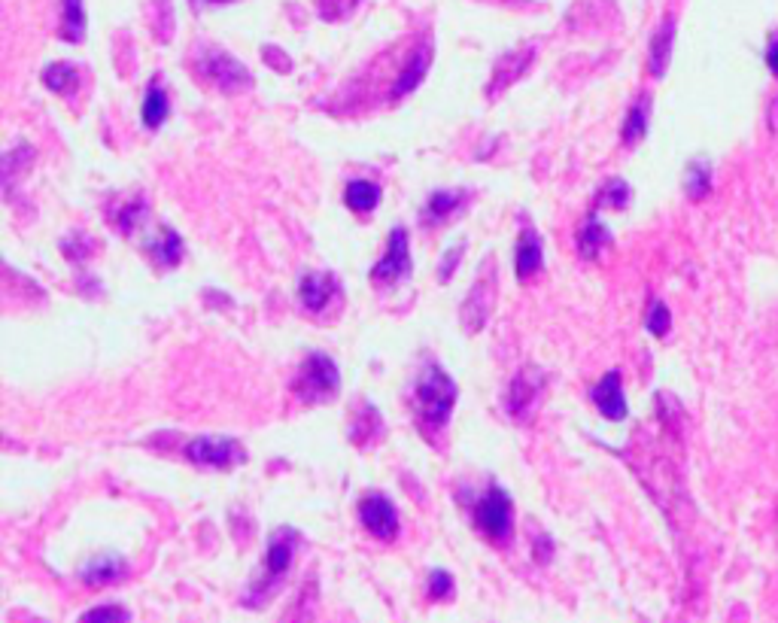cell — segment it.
<instances>
[{
    "label": "cell",
    "instance_id": "6da1fadb",
    "mask_svg": "<svg viewBox=\"0 0 778 623\" xmlns=\"http://www.w3.org/2000/svg\"><path fill=\"white\" fill-rule=\"evenodd\" d=\"M456 399H459L456 380L441 365L426 362L417 377V386H414V408H417V420L429 438H432V432H441L450 423Z\"/></svg>",
    "mask_w": 778,
    "mask_h": 623
},
{
    "label": "cell",
    "instance_id": "484cf974",
    "mask_svg": "<svg viewBox=\"0 0 778 623\" xmlns=\"http://www.w3.org/2000/svg\"><path fill=\"white\" fill-rule=\"evenodd\" d=\"M630 198H633L630 183L620 180V177H611V180L602 183V189H599V195H596V210H602V207L624 210V207L630 204Z\"/></svg>",
    "mask_w": 778,
    "mask_h": 623
},
{
    "label": "cell",
    "instance_id": "9c48e42d",
    "mask_svg": "<svg viewBox=\"0 0 778 623\" xmlns=\"http://www.w3.org/2000/svg\"><path fill=\"white\" fill-rule=\"evenodd\" d=\"M359 520L380 541H396V535H399V511H396L393 502H389V496H383V493L362 496Z\"/></svg>",
    "mask_w": 778,
    "mask_h": 623
},
{
    "label": "cell",
    "instance_id": "ac0fdd59",
    "mask_svg": "<svg viewBox=\"0 0 778 623\" xmlns=\"http://www.w3.org/2000/svg\"><path fill=\"white\" fill-rule=\"evenodd\" d=\"M168 116H171V98H168V92L162 89L159 80H152L146 86V95H143V104H140V119L149 131H155V128L165 125Z\"/></svg>",
    "mask_w": 778,
    "mask_h": 623
},
{
    "label": "cell",
    "instance_id": "ffe728a7",
    "mask_svg": "<svg viewBox=\"0 0 778 623\" xmlns=\"http://www.w3.org/2000/svg\"><path fill=\"white\" fill-rule=\"evenodd\" d=\"M648 122H651V98L645 95V98H639V101L630 107V113H627V119H624V128H620V137H624V143H627V146H636L639 140H645Z\"/></svg>",
    "mask_w": 778,
    "mask_h": 623
},
{
    "label": "cell",
    "instance_id": "4fadbf2b",
    "mask_svg": "<svg viewBox=\"0 0 778 623\" xmlns=\"http://www.w3.org/2000/svg\"><path fill=\"white\" fill-rule=\"evenodd\" d=\"M143 247L162 268H177L183 262V238L168 225H162L159 231H152Z\"/></svg>",
    "mask_w": 778,
    "mask_h": 623
},
{
    "label": "cell",
    "instance_id": "277c9868",
    "mask_svg": "<svg viewBox=\"0 0 778 623\" xmlns=\"http://www.w3.org/2000/svg\"><path fill=\"white\" fill-rule=\"evenodd\" d=\"M472 520L478 526L481 535H487L490 541H505L511 535V526H514V502L511 496L502 490V487H490L475 511H472Z\"/></svg>",
    "mask_w": 778,
    "mask_h": 623
},
{
    "label": "cell",
    "instance_id": "cb8c5ba5",
    "mask_svg": "<svg viewBox=\"0 0 778 623\" xmlns=\"http://www.w3.org/2000/svg\"><path fill=\"white\" fill-rule=\"evenodd\" d=\"M76 83H80V73H76V67L67 61H55L49 67H43V86L55 95H70L76 89Z\"/></svg>",
    "mask_w": 778,
    "mask_h": 623
},
{
    "label": "cell",
    "instance_id": "603a6c76",
    "mask_svg": "<svg viewBox=\"0 0 778 623\" xmlns=\"http://www.w3.org/2000/svg\"><path fill=\"white\" fill-rule=\"evenodd\" d=\"M61 37L67 43H83L86 40V7L83 0H61Z\"/></svg>",
    "mask_w": 778,
    "mask_h": 623
},
{
    "label": "cell",
    "instance_id": "5b68a950",
    "mask_svg": "<svg viewBox=\"0 0 778 623\" xmlns=\"http://www.w3.org/2000/svg\"><path fill=\"white\" fill-rule=\"evenodd\" d=\"M198 70L210 86H216L222 92H244L253 86L250 70L235 55H228L222 49H204L198 58Z\"/></svg>",
    "mask_w": 778,
    "mask_h": 623
},
{
    "label": "cell",
    "instance_id": "8992f818",
    "mask_svg": "<svg viewBox=\"0 0 778 623\" xmlns=\"http://www.w3.org/2000/svg\"><path fill=\"white\" fill-rule=\"evenodd\" d=\"M186 459L204 465V469H235V465L247 462V450L235 438L204 435L186 444Z\"/></svg>",
    "mask_w": 778,
    "mask_h": 623
},
{
    "label": "cell",
    "instance_id": "f546056e",
    "mask_svg": "<svg viewBox=\"0 0 778 623\" xmlns=\"http://www.w3.org/2000/svg\"><path fill=\"white\" fill-rule=\"evenodd\" d=\"M462 250H465V241H462V244H453V247L444 253V262H441V268H438L441 283H450V277H453V271H456V265H459V259H462Z\"/></svg>",
    "mask_w": 778,
    "mask_h": 623
},
{
    "label": "cell",
    "instance_id": "44dd1931",
    "mask_svg": "<svg viewBox=\"0 0 778 623\" xmlns=\"http://www.w3.org/2000/svg\"><path fill=\"white\" fill-rule=\"evenodd\" d=\"M380 186L371 180H350L344 189V201L353 213H371L380 204Z\"/></svg>",
    "mask_w": 778,
    "mask_h": 623
},
{
    "label": "cell",
    "instance_id": "d4e9b609",
    "mask_svg": "<svg viewBox=\"0 0 778 623\" xmlns=\"http://www.w3.org/2000/svg\"><path fill=\"white\" fill-rule=\"evenodd\" d=\"M462 204H465V192H459V189H444V192L429 195L423 216H426V222H441V219L453 216Z\"/></svg>",
    "mask_w": 778,
    "mask_h": 623
},
{
    "label": "cell",
    "instance_id": "3957f363",
    "mask_svg": "<svg viewBox=\"0 0 778 623\" xmlns=\"http://www.w3.org/2000/svg\"><path fill=\"white\" fill-rule=\"evenodd\" d=\"M295 551H298V532L292 526H283L268 538L265 560H262L256 584H253V596H265L280 584V578L289 572V566L295 560Z\"/></svg>",
    "mask_w": 778,
    "mask_h": 623
},
{
    "label": "cell",
    "instance_id": "f1b7e54d",
    "mask_svg": "<svg viewBox=\"0 0 778 623\" xmlns=\"http://www.w3.org/2000/svg\"><path fill=\"white\" fill-rule=\"evenodd\" d=\"M131 611L122 605H95L83 614V620H128Z\"/></svg>",
    "mask_w": 778,
    "mask_h": 623
},
{
    "label": "cell",
    "instance_id": "8fae6325",
    "mask_svg": "<svg viewBox=\"0 0 778 623\" xmlns=\"http://www.w3.org/2000/svg\"><path fill=\"white\" fill-rule=\"evenodd\" d=\"M298 295H301V304L310 310V314H320V310L338 295V277L332 271H310V274L301 277Z\"/></svg>",
    "mask_w": 778,
    "mask_h": 623
},
{
    "label": "cell",
    "instance_id": "83f0119b",
    "mask_svg": "<svg viewBox=\"0 0 778 623\" xmlns=\"http://www.w3.org/2000/svg\"><path fill=\"white\" fill-rule=\"evenodd\" d=\"M426 587H429L432 599H447V596H453V575L447 569H432Z\"/></svg>",
    "mask_w": 778,
    "mask_h": 623
},
{
    "label": "cell",
    "instance_id": "d6986e66",
    "mask_svg": "<svg viewBox=\"0 0 778 623\" xmlns=\"http://www.w3.org/2000/svg\"><path fill=\"white\" fill-rule=\"evenodd\" d=\"M672 46H675V22L666 19L663 28L654 34L651 49H648V70H651L654 76H663V73H666V67H669V61H672Z\"/></svg>",
    "mask_w": 778,
    "mask_h": 623
},
{
    "label": "cell",
    "instance_id": "9a60e30c",
    "mask_svg": "<svg viewBox=\"0 0 778 623\" xmlns=\"http://www.w3.org/2000/svg\"><path fill=\"white\" fill-rule=\"evenodd\" d=\"M429 67H432V43L423 40L420 49L408 58L405 70L399 73L396 89H393V98H405V95H411V92L423 83V76L429 73Z\"/></svg>",
    "mask_w": 778,
    "mask_h": 623
},
{
    "label": "cell",
    "instance_id": "e0dca14e",
    "mask_svg": "<svg viewBox=\"0 0 778 623\" xmlns=\"http://www.w3.org/2000/svg\"><path fill=\"white\" fill-rule=\"evenodd\" d=\"M125 569H128V566H125V560H122L119 554H104V557L86 563L83 572H80V578H83L89 587H110V584H116V581L125 578Z\"/></svg>",
    "mask_w": 778,
    "mask_h": 623
},
{
    "label": "cell",
    "instance_id": "1f68e13d",
    "mask_svg": "<svg viewBox=\"0 0 778 623\" xmlns=\"http://www.w3.org/2000/svg\"><path fill=\"white\" fill-rule=\"evenodd\" d=\"M551 557H554V541L548 535H541L538 538V563H548Z\"/></svg>",
    "mask_w": 778,
    "mask_h": 623
},
{
    "label": "cell",
    "instance_id": "4dcf8cb0",
    "mask_svg": "<svg viewBox=\"0 0 778 623\" xmlns=\"http://www.w3.org/2000/svg\"><path fill=\"white\" fill-rule=\"evenodd\" d=\"M766 67L778 76V31L769 37V43H766Z\"/></svg>",
    "mask_w": 778,
    "mask_h": 623
},
{
    "label": "cell",
    "instance_id": "7a4b0ae2",
    "mask_svg": "<svg viewBox=\"0 0 778 623\" xmlns=\"http://www.w3.org/2000/svg\"><path fill=\"white\" fill-rule=\"evenodd\" d=\"M295 396L307 405H326L338 396L341 389V371L329 353H310L295 377Z\"/></svg>",
    "mask_w": 778,
    "mask_h": 623
},
{
    "label": "cell",
    "instance_id": "30bf717a",
    "mask_svg": "<svg viewBox=\"0 0 778 623\" xmlns=\"http://www.w3.org/2000/svg\"><path fill=\"white\" fill-rule=\"evenodd\" d=\"M590 399H593L596 411H599L605 420H611V423L627 420V414H630V408H627V396H624V380H620V371H608V374L593 386Z\"/></svg>",
    "mask_w": 778,
    "mask_h": 623
},
{
    "label": "cell",
    "instance_id": "52a82bcc",
    "mask_svg": "<svg viewBox=\"0 0 778 623\" xmlns=\"http://www.w3.org/2000/svg\"><path fill=\"white\" fill-rule=\"evenodd\" d=\"M411 268L414 265H411V247H408V228L396 225L393 235H389L383 259L371 268V280L377 286H393V283L405 280L411 274Z\"/></svg>",
    "mask_w": 778,
    "mask_h": 623
},
{
    "label": "cell",
    "instance_id": "7c38bea8",
    "mask_svg": "<svg viewBox=\"0 0 778 623\" xmlns=\"http://www.w3.org/2000/svg\"><path fill=\"white\" fill-rule=\"evenodd\" d=\"M493 295H496V286L493 280H478L475 289L469 292V298L462 301V310H459V320L462 326L469 332H481L487 317H490V304H493Z\"/></svg>",
    "mask_w": 778,
    "mask_h": 623
},
{
    "label": "cell",
    "instance_id": "4316f807",
    "mask_svg": "<svg viewBox=\"0 0 778 623\" xmlns=\"http://www.w3.org/2000/svg\"><path fill=\"white\" fill-rule=\"evenodd\" d=\"M645 329H648L654 338H666V335H669V329H672V314H669V307H666L660 298H654V301L648 304V314H645Z\"/></svg>",
    "mask_w": 778,
    "mask_h": 623
},
{
    "label": "cell",
    "instance_id": "d6a6232c",
    "mask_svg": "<svg viewBox=\"0 0 778 623\" xmlns=\"http://www.w3.org/2000/svg\"><path fill=\"white\" fill-rule=\"evenodd\" d=\"M201 4H225V0H201Z\"/></svg>",
    "mask_w": 778,
    "mask_h": 623
},
{
    "label": "cell",
    "instance_id": "ba28073f",
    "mask_svg": "<svg viewBox=\"0 0 778 623\" xmlns=\"http://www.w3.org/2000/svg\"><path fill=\"white\" fill-rule=\"evenodd\" d=\"M541 393H544V374H541V368L526 365V368H520V371L511 377V383H508L505 411H508L511 417H517V420H526V414L538 405Z\"/></svg>",
    "mask_w": 778,
    "mask_h": 623
},
{
    "label": "cell",
    "instance_id": "2e32d148",
    "mask_svg": "<svg viewBox=\"0 0 778 623\" xmlns=\"http://www.w3.org/2000/svg\"><path fill=\"white\" fill-rule=\"evenodd\" d=\"M578 256L581 259H596L599 253H602V247H608L611 244V228L605 225V222H599V216H596V210L581 222V228H578Z\"/></svg>",
    "mask_w": 778,
    "mask_h": 623
},
{
    "label": "cell",
    "instance_id": "5bb4252c",
    "mask_svg": "<svg viewBox=\"0 0 778 623\" xmlns=\"http://www.w3.org/2000/svg\"><path fill=\"white\" fill-rule=\"evenodd\" d=\"M541 268H544V247H541V238L535 235L532 228H523V231H520V241H517V253H514L517 280H529V277H535Z\"/></svg>",
    "mask_w": 778,
    "mask_h": 623
},
{
    "label": "cell",
    "instance_id": "7402d4cb",
    "mask_svg": "<svg viewBox=\"0 0 778 623\" xmlns=\"http://www.w3.org/2000/svg\"><path fill=\"white\" fill-rule=\"evenodd\" d=\"M684 192L693 201H703L712 192V162L709 159H693L684 171Z\"/></svg>",
    "mask_w": 778,
    "mask_h": 623
}]
</instances>
